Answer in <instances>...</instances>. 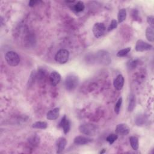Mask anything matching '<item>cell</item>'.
Instances as JSON below:
<instances>
[{
    "mask_svg": "<svg viewBox=\"0 0 154 154\" xmlns=\"http://www.w3.org/2000/svg\"><path fill=\"white\" fill-rule=\"evenodd\" d=\"M91 141V139L84 136H77L74 138L73 143L76 145H85Z\"/></svg>",
    "mask_w": 154,
    "mask_h": 154,
    "instance_id": "cell-14",
    "label": "cell"
},
{
    "mask_svg": "<svg viewBox=\"0 0 154 154\" xmlns=\"http://www.w3.org/2000/svg\"><path fill=\"white\" fill-rule=\"evenodd\" d=\"M98 59L100 63L107 64L111 62V59L108 52L105 51H100L98 54Z\"/></svg>",
    "mask_w": 154,
    "mask_h": 154,
    "instance_id": "cell-9",
    "label": "cell"
},
{
    "mask_svg": "<svg viewBox=\"0 0 154 154\" xmlns=\"http://www.w3.org/2000/svg\"><path fill=\"white\" fill-rule=\"evenodd\" d=\"M152 48V46L150 44L142 40H137V42H136L135 47V50L138 52L146 51L148 50H150Z\"/></svg>",
    "mask_w": 154,
    "mask_h": 154,
    "instance_id": "cell-6",
    "label": "cell"
},
{
    "mask_svg": "<svg viewBox=\"0 0 154 154\" xmlns=\"http://www.w3.org/2000/svg\"><path fill=\"white\" fill-rule=\"evenodd\" d=\"M126 18V10L125 8H121L118 13L117 19L118 22L122 23L123 22Z\"/></svg>",
    "mask_w": 154,
    "mask_h": 154,
    "instance_id": "cell-18",
    "label": "cell"
},
{
    "mask_svg": "<svg viewBox=\"0 0 154 154\" xmlns=\"http://www.w3.org/2000/svg\"><path fill=\"white\" fill-rule=\"evenodd\" d=\"M5 60L7 64L10 66H17L20 61V57L14 51H8L5 55Z\"/></svg>",
    "mask_w": 154,
    "mask_h": 154,
    "instance_id": "cell-1",
    "label": "cell"
},
{
    "mask_svg": "<svg viewBox=\"0 0 154 154\" xmlns=\"http://www.w3.org/2000/svg\"><path fill=\"white\" fill-rule=\"evenodd\" d=\"M48 126V124L45 122H36L32 124V127L35 129H46Z\"/></svg>",
    "mask_w": 154,
    "mask_h": 154,
    "instance_id": "cell-20",
    "label": "cell"
},
{
    "mask_svg": "<svg viewBox=\"0 0 154 154\" xmlns=\"http://www.w3.org/2000/svg\"><path fill=\"white\" fill-rule=\"evenodd\" d=\"M124 78L122 75H119L114 79L113 82V85L114 88L117 90H121L124 85Z\"/></svg>",
    "mask_w": 154,
    "mask_h": 154,
    "instance_id": "cell-12",
    "label": "cell"
},
{
    "mask_svg": "<svg viewBox=\"0 0 154 154\" xmlns=\"http://www.w3.org/2000/svg\"><path fill=\"white\" fill-rule=\"evenodd\" d=\"M59 127L63 128V132L66 134L69 132V131L70 129V123L69 120L67 118L66 115H64L62 117V119L59 123Z\"/></svg>",
    "mask_w": 154,
    "mask_h": 154,
    "instance_id": "cell-8",
    "label": "cell"
},
{
    "mask_svg": "<svg viewBox=\"0 0 154 154\" xmlns=\"http://www.w3.org/2000/svg\"><path fill=\"white\" fill-rule=\"evenodd\" d=\"M105 149H103L102 151H100V154H102V153H105Z\"/></svg>",
    "mask_w": 154,
    "mask_h": 154,
    "instance_id": "cell-27",
    "label": "cell"
},
{
    "mask_svg": "<svg viewBox=\"0 0 154 154\" xmlns=\"http://www.w3.org/2000/svg\"><path fill=\"white\" fill-rule=\"evenodd\" d=\"M135 106V96L134 94H131L129 98L128 102V111L132 112Z\"/></svg>",
    "mask_w": 154,
    "mask_h": 154,
    "instance_id": "cell-15",
    "label": "cell"
},
{
    "mask_svg": "<svg viewBox=\"0 0 154 154\" xmlns=\"http://www.w3.org/2000/svg\"><path fill=\"white\" fill-rule=\"evenodd\" d=\"M117 26V22L115 19H112L111 22V23L109 24L108 28V31H111L113 30L114 29L116 28Z\"/></svg>",
    "mask_w": 154,
    "mask_h": 154,
    "instance_id": "cell-24",
    "label": "cell"
},
{
    "mask_svg": "<svg viewBox=\"0 0 154 154\" xmlns=\"http://www.w3.org/2000/svg\"><path fill=\"white\" fill-rule=\"evenodd\" d=\"M146 37L149 42H153L154 40V32L153 28L148 26L146 30Z\"/></svg>",
    "mask_w": 154,
    "mask_h": 154,
    "instance_id": "cell-16",
    "label": "cell"
},
{
    "mask_svg": "<svg viewBox=\"0 0 154 154\" xmlns=\"http://www.w3.org/2000/svg\"><path fill=\"white\" fill-rule=\"evenodd\" d=\"M118 135L117 134H109L106 138V140L109 143V144H112L114 143V142L117 139Z\"/></svg>",
    "mask_w": 154,
    "mask_h": 154,
    "instance_id": "cell-22",
    "label": "cell"
},
{
    "mask_svg": "<svg viewBox=\"0 0 154 154\" xmlns=\"http://www.w3.org/2000/svg\"><path fill=\"white\" fill-rule=\"evenodd\" d=\"M67 144V140L64 137H60L57 140L56 143L57 146V153H61L64 149H65V147Z\"/></svg>",
    "mask_w": 154,
    "mask_h": 154,
    "instance_id": "cell-10",
    "label": "cell"
},
{
    "mask_svg": "<svg viewBox=\"0 0 154 154\" xmlns=\"http://www.w3.org/2000/svg\"><path fill=\"white\" fill-rule=\"evenodd\" d=\"M61 80V75L57 72H52L49 75V81L52 86L57 85Z\"/></svg>",
    "mask_w": 154,
    "mask_h": 154,
    "instance_id": "cell-11",
    "label": "cell"
},
{
    "mask_svg": "<svg viewBox=\"0 0 154 154\" xmlns=\"http://www.w3.org/2000/svg\"><path fill=\"white\" fill-rule=\"evenodd\" d=\"M92 31L95 37L100 38L105 33V25L101 22L96 23L93 26Z\"/></svg>",
    "mask_w": 154,
    "mask_h": 154,
    "instance_id": "cell-5",
    "label": "cell"
},
{
    "mask_svg": "<svg viewBox=\"0 0 154 154\" xmlns=\"http://www.w3.org/2000/svg\"><path fill=\"white\" fill-rule=\"evenodd\" d=\"M129 142L132 148L136 150L138 149L139 147V143H138V138L135 136H131L129 137Z\"/></svg>",
    "mask_w": 154,
    "mask_h": 154,
    "instance_id": "cell-17",
    "label": "cell"
},
{
    "mask_svg": "<svg viewBox=\"0 0 154 154\" xmlns=\"http://www.w3.org/2000/svg\"><path fill=\"white\" fill-rule=\"evenodd\" d=\"M78 78L73 74L67 76L65 79V87L67 90L71 91L74 90L78 84Z\"/></svg>",
    "mask_w": 154,
    "mask_h": 154,
    "instance_id": "cell-2",
    "label": "cell"
},
{
    "mask_svg": "<svg viewBox=\"0 0 154 154\" xmlns=\"http://www.w3.org/2000/svg\"><path fill=\"white\" fill-rule=\"evenodd\" d=\"M131 48L129 47L121 49L117 53V56L119 57H124V56L126 55L131 51Z\"/></svg>",
    "mask_w": 154,
    "mask_h": 154,
    "instance_id": "cell-21",
    "label": "cell"
},
{
    "mask_svg": "<svg viewBox=\"0 0 154 154\" xmlns=\"http://www.w3.org/2000/svg\"><path fill=\"white\" fill-rule=\"evenodd\" d=\"M74 10L77 12V13H80L84 11V8H85V5L83 2L82 1H78L77 2L73 7Z\"/></svg>",
    "mask_w": 154,
    "mask_h": 154,
    "instance_id": "cell-19",
    "label": "cell"
},
{
    "mask_svg": "<svg viewBox=\"0 0 154 154\" xmlns=\"http://www.w3.org/2000/svg\"><path fill=\"white\" fill-rule=\"evenodd\" d=\"M129 128L126 124L120 123L117 125L115 131L117 135H126L129 134Z\"/></svg>",
    "mask_w": 154,
    "mask_h": 154,
    "instance_id": "cell-7",
    "label": "cell"
},
{
    "mask_svg": "<svg viewBox=\"0 0 154 154\" xmlns=\"http://www.w3.org/2000/svg\"><path fill=\"white\" fill-rule=\"evenodd\" d=\"M79 130L80 132L85 135H94L97 131V128L91 123H84L79 126Z\"/></svg>",
    "mask_w": 154,
    "mask_h": 154,
    "instance_id": "cell-3",
    "label": "cell"
},
{
    "mask_svg": "<svg viewBox=\"0 0 154 154\" xmlns=\"http://www.w3.org/2000/svg\"><path fill=\"white\" fill-rule=\"evenodd\" d=\"M122 104V97H120L114 106V111L117 114H118L120 112V109Z\"/></svg>",
    "mask_w": 154,
    "mask_h": 154,
    "instance_id": "cell-23",
    "label": "cell"
},
{
    "mask_svg": "<svg viewBox=\"0 0 154 154\" xmlns=\"http://www.w3.org/2000/svg\"><path fill=\"white\" fill-rule=\"evenodd\" d=\"M147 22L150 24V26L153 28V16H149L147 17Z\"/></svg>",
    "mask_w": 154,
    "mask_h": 154,
    "instance_id": "cell-25",
    "label": "cell"
},
{
    "mask_svg": "<svg viewBox=\"0 0 154 154\" xmlns=\"http://www.w3.org/2000/svg\"><path fill=\"white\" fill-rule=\"evenodd\" d=\"M69 58V52L66 49H60L55 54V60L60 64H64L67 62Z\"/></svg>",
    "mask_w": 154,
    "mask_h": 154,
    "instance_id": "cell-4",
    "label": "cell"
},
{
    "mask_svg": "<svg viewBox=\"0 0 154 154\" xmlns=\"http://www.w3.org/2000/svg\"><path fill=\"white\" fill-rule=\"evenodd\" d=\"M40 1H30L28 2V5L30 7H34V5H37V3H38Z\"/></svg>",
    "mask_w": 154,
    "mask_h": 154,
    "instance_id": "cell-26",
    "label": "cell"
},
{
    "mask_svg": "<svg viewBox=\"0 0 154 154\" xmlns=\"http://www.w3.org/2000/svg\"><path fill=\"white\" fill-rule=\"evenodd\" d=\"M60 115V108L57 107L49 110L46 114V118L50 120H56Z\"/></svg>",
    "mask_w": 154,
    "mask_h": 154,
    "instance_id": "cell-13",
    "label": "cell"
}]
</instances>
